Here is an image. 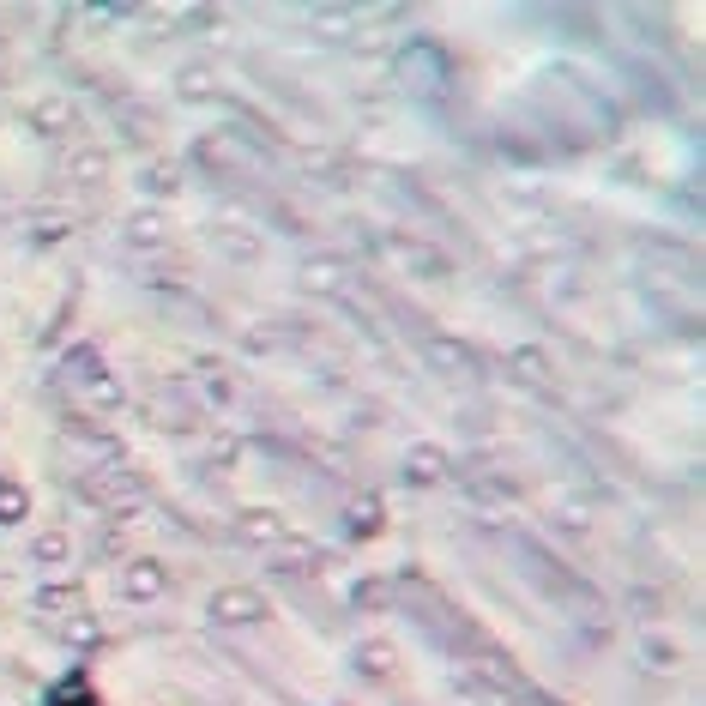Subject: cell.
<instances>
[{
	"label": "cell",
	"instance_id": "5",
	"mask_svg": "<svg viewBox=\"0 0 706 706\" xmlns=\"http://www.w3.org/2000/svg\"><path fill=\"white\" fill-rule=\"evenodd\" d=\"M375 519H381V507H375V501L350 507V532H375Z\"/></svg>",
	"mask_w": 706,
	"mask_h": 706
},
{
	"label": "cell",
	"instance_id": "2",
	"mask_svg": "<svg viewBox=\"0 0 706 706\" xmlns=\"http://www.w3.org/2000/svg\"><path fill=\"white\" fill-rule=\"evenodd\" d=\"M121 592H127V598H139V604H151V598L163 592V568H157V562H133V568H127V580H121Z\"/></svg>",
	"mask_w": 706,
	"mask_h": 706
},
{
	"label": "cell",
	"instance_id": "7",
	"mask_svg": "<svg viewBox=\"0 0 706 706\" xmlns=\"http://www.w3.org/2000/svg\"><path fill=\"white\" fill-rule=\"evenodd\" d=\"M37 550H43V562H55V556H61V550H67V538H61V532H49V538H43V544H37Z\"/></svg>",
	"mask_w": 706,
	"mask_h": 706
},
{
	"label": "cell",
	"instance_id": "6",
	"mask_svg": "<svg viewBox=\"0 0 706 706\" xmlns=\"http://www.w3.org/2000/svg\"><path fill=\"white\" fill-rule=\"evenodd\" d=\"M127 242H133V248H151V242H157V218H151V212L133 218V236H127Z\"/></svg>",
	"mask_w": 706,
	"mask_h": 706
},
{
	"label": "cell",
	"instance_id": "4",
	"mask_svg": "<svg viewBox=\"0 0 706 706\" xmlns=\"http://www.w3.org/2000/svg\"><path fill=\"white\" fill-rule=\"evenodd\" d=\"M411 471H417V483H441V477H447V459H441L435 447H417V453H411Z\"/></svg>",
	"mask_w": 706,
	"mask_h": 706
},
{
	"label": "cell",
	"instance_id": "8",
	"mask_svg": "<svg viewBox=\"0 0 706 706\" xmlns=\"http://www.w3.org/2000/svg\"><path fill=\"white\" fill-rule=\"evenodd\" d=\"M0 495H7V483H0Z\"/></svg>",
	"mask_w": 706,
	"mask_h": 706
},
{
	"label": "cell",
	"instance_id": "1",
	"mask_svg": "<svg viewBox=\"0 0 706 706\" xmlns=\"http://www.w3.org/2000/svg\"><path fill=\"white\" fill-rule=\"evenodd\" d=\"M212 622H260V598L254 592H218L212 598Z\"/></svg>",
	"mask_w": 706,
	"mask_h": 706
},
{
	"label": "cell",
	"instance_id": "3",
	"mask_svg": "<svg viewBox=\"0 0 706 706\" xmlns=\"http://www.w3.org/2000/svg\"><path fill=\"white\" fill-rule=\"evenodd\" d=\"M429 357H435L441 369H453V375H471V350H459V344H447V338H429Z\"/></svg>",
	"mask_w": 706,
	"mask_h": 706
}]
</instances>
